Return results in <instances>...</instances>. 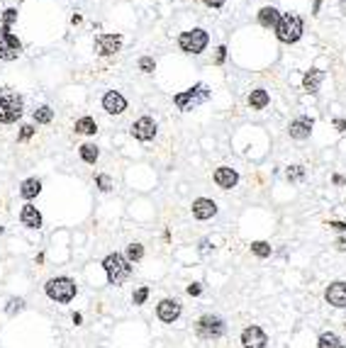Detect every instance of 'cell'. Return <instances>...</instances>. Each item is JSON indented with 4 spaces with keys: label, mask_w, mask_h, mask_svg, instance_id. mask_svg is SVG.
<instances>
[{
    "label": "cell",
    "mask_w": 346,
    "mask_h": 348,
    "mask_svg": "<svg viewBox=\"0 0 346 348\" xmlns=\"http://www.w3.org/2000/svg\"><path fill=\"white\" fill-rule=\"evenodd\" d=\"M44 292H47V297L51 302L68 304L78 295V287H76V283L68 275H57V278H49L44 283Z\"/></svg>",
    "instance_id": "6da1fadb"
},
{
    "label": "cell",
    "mask_w": 346,
    "mask_h": 348,
    "mask_svg": "<svg viewBox=\"0 0 346 348\" xmlns=\"http://www.w3.org/2000/svg\"><path fill=\"white\" fill-rule=\"evenodd\" d=\"M103 268L107 275V285H122L132 278V263L122 253H107L103 258Z\"/></svg>",
    "instance_id": "7a4b0ae2"
},
{
    "label": "cell",
    "mask_w": 346,
    "mask_h": 348,
    "mask_svg": "<svg viewBox=\"0 0 346 348\" xmlns=\"http://www.w3.org/2000/svg\"><path fill=\"white\" fill-rule=\"evenodd\" d=\"M227 334V324L217 314H203L195 321V336L200 341H217Z\"/></svg>",
    "instance_id": "3957f363"
},
{
    "label": "cell",
    "mask_w": 346,
    "mask_h": 348,
    "mask_svg": "<svg viewBox=\"0 0 346 348\" xmlns=\"http://www.w3.org/2000/svg\"><path fill=\"white\" fill-rule=\"evenodd\" d=\"M276 34L281 39L283 44H293L302 37V17L295 15V12H285L281 15L278 25H276Z\"/></svg>",
    "instance_id": "277c9868"
},
{
    "label": "cell",
    "mask_w": 346,
    "mask_h": 348,
    "mask_svg": "<svg viewBox=\"0 0 346 348\" xmlns=\"http://www.w3.org/2000/svg\"><path fill=\"white\" fill-rule=\"evenodd\" d=\"M25 110V100L17 93H0V122L3 124H12L22 117Z\"/></svg>",
    "instance_id": "5b68a950"
},
{
    "label": "cell",
    "mask_w": 346,
    "mask_h": 348,
    "mask_svg": "<svg viewBox=\"0 0 346 348\" xmlns=\"http://www.w3.org/2000/svg\"><path fill=\"white\" fill-rule=\"evenodd\" d=\"M207 98H210V90H207V85H203V83H197V85H193V88H188L186 93H178V95H173V102H176L178 110H193L195 105H200V102H205Z\"/></svg>",
    "instance_id": "8992f818"
},
{
    "label": "cell",
    "mask_w": 346,
    "mask_h": 348,
    "mask_svg": "<svg viewBox=\"0 0 346 348\" xmlns=\"http://www.w3.org/2000/svg\"><path fill=\"white\" fill-rule=\"evenodd\" d=\"M207 42H210V37H207L205 29H190V32H183V34L178 37L180 49L188 51V54H203Z\"/></svg>",
    "instance_id": "52a82bcc"
},
{
    "label": "cell",
    "mask_w": 346,
    "mask_h": 348,
    "mask_svg": "<svg viewBox=\"0 0 346 348\" xmlns=\"http://www.w3.org/2000/svg\"><path fill=\"white\" fill-rule=\"evenodd\" d=\"M20 51H22V44H20V39L10 32V29L3 27V34H0V59L3 61H12V59H17Z\"/></svg>",
    "instance_id": "ba28073f"
},
{
    "label": "cell",
    "mask_w": 346,
    "mask_h": 348,
    "mask_svg": "<svg viewBox=\"0 0 346 348\" xmlns=\"http://www.w3.org/2000/svg\"><path fill=\"white\" fill-rule=\"evenodd\" d=\"M180 312H183V307H180V302L173 300V297H166V300H161V302L156 304V317H159L163 324H173V321L180 317Z\"/></svg>",
    "instance_id": "9c48e42d"
},
{
    "label": "cell",
    "mask_w": 346,
    "mask_h": 348,
    "mask_svg": "<svg viewBox=\"0 0 346 348\" xmlns=\"http://www.w3.org/2000/svg\"><path fill=\"white\" fill-rule=\"evenodd\" d=\"M266 343H268V336H266V331H263L261 326L251 324V326H246V329L242 331V346L244 348H266Z\"/></svg>",
    "instance_id": "30bf717a"
},
{
    "label": "cell",
    "mask_w": 346,
    "mask_h": 348,
    "mask_svg": "<svg viewBox=\"0 0 346 348\" xmlns=\"http://www.w3.org/2000/svg\"><path fill=\"white\" fill-rule=\"evenodd\" d=\"M324 300H327V304H332V307L344 309L346 307V283L344 280H334V283H329L327 290H324Z\"/></svg>",
    "instance_id": "8fae6325"
},
{
    "label": "cell",
    "mask_w": 346,
    "mask_h": 348,
    "mask_svg": "<svg viewBox=\"0 0 346 348\" xmlns=\"http://www.w3.org/2000/svg\"><path fill=\"white\" fill-rule=\"evenodd\" d=\"M122 46V37L120 34H100L95 37V51L100 56H113L120 51Z\"/></svg>",
    "instance_id": "7c38bea8"
},
{
    "label": "cell",
    "mask_w": 346,
    "mask_h": 348,
    "mask_svg": "<svg viewBox=\"0 0 346 348\" xmlns=\"http://www.w3.org/2000/svg\"><path fill=\"white\" fill-rule=\"evenodd\" d=\"M132 137L139 139V141H151L156 137V122L151 117H139L132 124Z\"/></svg>",
    "instance_id": "4fadbf2b"
},
{
    "label": "cell",
    "mask_w": 346,
    "mask_h": 348,
    "mask_svg": "<svg viewBox=\"0 0 346 348\" xmlns=\"http://www.w3.org/2000/svg\"><path fill=\"white\" fill-rule=\"evenodd\" d=\"M217 214V202L210 200V197H197V200H193V217L200 222L205 219H212Z\"/></svg>",
    "instance_id": "5bb4252c"
},
{
    "label": "cell",
    "mask_w": 346,
    "mask_h": 348,
    "mask_svg": "<svg viewBox=\"0 0 346 348\" xmlns=\"http://www.w3.org/2000/svg\"><path fill=\"white\" fill-rule=\"evenodd\" d=\"M103 110L110 112V115H122V112L127 110V100H124V95L117 90H107L103 95Z\"/></svg>",
    "instance_id": "9a60e30c"
},
{
    "label": "cell",
    "mask_w": 346,
    "mask_h": 348,
    "mask_svg": "<svg viewBox=\"0 0 346 348\" xmlns=\"http://www.w3.org/2000/svg\"><path fill=\"white\" fill-rule=\"evenodd\" d=\"M312 127H315V122L309 117H298L290 122L288 127V134L290 139H298V141H302V139H307L309 134H312Z\"/></svg>",
    "instance_id": "2e32d148"
},
{
    "label": "cell",
    "mask_w": 346,
    "mask_h": 348,
    "mask_svg": "<svg viewBox=\"0 0 346 348\" xmlns=\"http://www.w3.org/2000/svg\"><path fill=\"white\" fill-rule=\"evenodd\" d=\"M212 178H215L217 188H222V190H232L234 185L239 183V173H236L234 168H227V166H220Z\"/></svg>",
    "instance_id": "e0dca14e"
},
{
    "label": "cell",
    "mask_w": 346,
    "mask_h": 348,
    "mask_svg": "<svg viewBox=\"0 0 346 348\" xmlns=\"http://www.w3.org/2000/svg\"><path fill=\"white\" fill-rule=\"evenodd\" d=\"M20 222H22V227H27V229H39L42 227V214H39V210L34 207V205H25L22 207V212H20Z\"/></svg>",
    "instance_id": "ac0fdd59"
},
{
    "label": "cell",
    "mask_w": 346,
    "mask_h": 348,
    "mask_svg": "<svg viewBox=\"0 0 346 348\" xmlns=\"http://www.w3.org/2000/svg\"><path fill=\"white\" fill-rule=\"evenodd\" d=\"M324 81V71H319V68H312L307 74L302 76V88L307 93H317L319 90V83Z\"/></svg>",
    "instance_id": "d6986e66"
},
{
    "label": "cell",
    "mask_w": 346,
    "mask_h": 348,
    "mask_svg": "<svg viewBox=\"0 0 346 348\" xmlns=\"http://www.w3.org/2000/svg\"><path fill=\"white\" fill-rule=\"evenodd\" d=\"M278 20H281V12L276 8H261V12H259V25L266 29H276V25H278Z\"/></svg>",
    "instance_id": "ffe728a7"
},
{
    "label": "cell",
    "mask_w": 346,
    "mask_h": 348,
    "mask_svg": "<svg viewBox=\"0 0 346 348\" xmlns=\"http://www.w3.org/2000/svg\"><path fill=\"white\" fill-rule=\"evenodd\" d=\"M39 193H42V180L39 178H27V180H22V185H20V195L25 200H34Z\"/></svg>",
    "instance_id": "44dd1931"
},
{
    "label": "cell",
    "mask_w": 346,
    "mask_h": 348,
    "mask_svg": "<svg viewBox=\"0 0 346 348\" xmlns=\"http://www.w3.org/2000/svg\"><path fill=\"white\" fill-rule=\"evenodd\" d=\"M268 102H271V98H268V93L263 90V88H256V90H251V95H249V107H251V110H263Z\"/></svg>",
    "instance_id": "7402d4cb"
},
{
    "label": "cell",
    "mask_w": 346,
    "mask_h": 348,
    "mask_svg": "<svg viewBox=\"0 0 346 348\" xmlns=\"http://www.w3.org/2000/svg\"><path fill=\"white\" fill-rule=\"evenodd\" d=\"M74 129H76V134H95L98 124H95L93 117H81V119H76Z\"/></svg>",
    "instance_id": "603a6c76"
},
{
    "label": "cell",
    "mask_w": 346,
    "mask_h": 348,
    "mask_svg": "<svg viewBox=\"0 0 346 348\" xmlns=\"http://www.w3.org/2000/svg\"><path fill=\"white\" fill-rule=\"evenodd\" d=\"M339 346H344V343H341V339L334 331H324L317 339V348H339Z\"/></svg>",
    "instance_id": "cb8c5ba5"
},
{
    "label": "cell",
    "mask_w": 346,
    "mask_h": 348,
    "mask_svg": "<svg viewBox=\"0 0 346 348\" xmlns=\"http://www.w3.org/2000/svg\"><path fill=\"white\" fill-rule=\"evenodd\" d=\"M32 119H34L37 124H49V122L54 119V110H51L49 105H42V107H37V110L32 112Z\"/></svg>",
    "instance_id": "d4e9b609"
},
{
    "label": "cell",
    "mask_w": 346,
    "mask_h": 348,
    "mask_svg": "<svg viewBox=\"0 0 346 348\" xmlns=\"http://www.w3.org/2000/svg\"><path fill=\"white\" fill-rule=\"evenodd\" d=\"M78 154H81V158H83L85 163H95L98 156H100V151H98L95 144H83V146L78 149Z\"/></svg>",
    "instance_id": "484cf974"
},
{
    "label": "cell",
    "mask_w": 346,
    "mask_h": 348,
    "mask_svg": "<svg viewBox=\"0 0 346 348\" xmlns=\"http://www.w3.org/2000/svg\"><path fill=\"white\" fill-rule=\"evenodd\" d=\"M25 307H27V302H25L22 297H10L8 304H5V314H8V317H15L20 312H25Z\"/></svg>",
    "instance_id": "4316f807"
},
{
    "label": "cell",
    "mask_w": 346,
    "mask_h": 348,
    "mask_svg": "<svg viewBox=\"0 0 346 348\" xmlns=\"http://www.w3.org/2000/svg\"><path fill=\"white\" fill-rule=\"evenodd\" d=\"M251 253L256 258H268L273 253V248L268 241H251Z\"/></svg>",
    "instance_id": "83f0119b"
},
{
    "label": "cell",
    "mask_w": 346,
    "mask_h": 348,
    "mask_svg": "<svg viewBox=\"0 0 346 348\" xmlns=\"http://www.w3.org/2000/svg\"><path fill=\"white\" fill-rule=\"evenodd\" d=\"M124 258H127L130 263H139L141 258H144V246H141V244H130V246H127Z\"/></svg>",
    "instance_id": "f1b7e54d"
},
{
    "label": "cell",
    "mask_w": 346,
    "mask_h": 348,
    "mask_svg": "<svg viewBox=\"0 0 346 348\" xmlns=\"http://www.w3.org/2000/svg\"><path fill=\"white\" fill-rule=\"evenodd\" d=\"M285 178H288L290 183H300V180H305V166H290L288 171H285Z\"/></svg>",
    "instance_id": "f546056e"
},
{
    "label": "cell",
    "mask_w": 346,
    "mask_h": 348,
    "mask_svg": "<svg viewBox=\"0 0 346 348\" xmlns=\"http://www.w3.org/2000/svg\"><path fill=\"white\" fill-rule=\"evenodd\" d=\"M147 297H149V287H147V285H141V287H137V290H134V295H132V304L141 307V304L147 302Z\"/></svg>",
    "instance_id": "4dcf8cb0"
},
{
    "label": "cell",
    "mask_w": 346,
    "mask_h": 348,
    "mask_svg": "<svg viewBox=\"0 0 346 348\" xmlns=\"http://www.w3.org/2000/svg\"><path fill=\"white\" fill-rule=\"evenodd\" d=\"M95 185H98L100 193H110L113 190V180H110V175H105V173L95 175Z\"/></svg>",
    "instance_id": "1f68e13d"
},
{
    "label": "cell",
    "mask_w": 346,
    "mask_h": 348,
    "mask_svg": "<svg viewBox=\"0 0 346 348\" xmlns=\"http://www.w3.org/2000/svg\"><path fill=\"white\" fill-rule=\"evenodd\" d=\"M139 68L144 71V74H151V71L156 68V61H154L151 56H141V59H139Z\"/></svg>",
    "instance_id": "d6a6232c"
},
{
    "label": "cell",
    "mask_w": 346,
    "mask_h": 348,
    "mask_svg": "<svg viewBox=\"0 0 346 348\" xmlns=\"http://www.w3.org/2000/svg\"><path fill=\"white\" fill-rule=\"evenodd\" d=\"M15 20H17V10H15V8H8V10H5V15H3V27L10 29V25H12Z\"/></svg>",
    "instance_id": "836d02e7"
},
{
    "label": "cell",
    "mask_w": 346,
    "mask_h": 348,
    "mask_svg": "<svg viewBox=\"0 0 346 348\" xmlns=\"http://www.w3.org/2000/svg\"><path fill=\"white\" fill-rule=\"evenodd\" d=\"M22 132H20V141H27V139H32V134H34V127H32V124H22Z\"/></svg>",
    "instance_id": "e575fe53"
},
{
    "label": "cell",
    "mask_w": 346,
    "mask_h": 348,
    "mask_svg": "<svg viewBox=\"0 0 346 348\" xmlns=\"http://www.w3.org/2000/svg\"><path fill=\"white\" fill-rule=\"evenodd\" d=\"M186 292L190 295V297H200V295H203V283H190L186 287Z\"/></svg>",
    "instance_id": "d590c367"
},
{
    "label": "cell",
    "mask_w": 346,
    "mask_h": 348,
    "mask_svg": "<svg viewBox=\"0 0 346 348\" xmlns=\"http://www.w3.org/2000/svg\"><path fill=\"white\" fill-rule=\"evenodd\" d=\"M197 251H200L203 256H207V253H212V251H215V246H212V241H210V239H203V241H200V246H197Z\"/></svg>",
    "instance_id": "8d00e7d4"
},
{
    "label": "cell",
    "mask_w": 346,
    "mask_h": 348,
    "mask_svg": "<svg viewBox=\"0 0 346 348\" xmlns=\"http://www.w3.org/2000/svg\"><path fill=\"white\" fill-rule=\"evenodd\" d=\"M225 59H227V46H217L215 64H217V66H220V64H225Z\"/></svg>",
    "instance_id": "74e56055"
},
{
    "label": "cell",
    "mask_w": 346,
    "mask_h": 348,
    "mask_svg": "<svg viewBox=\"0 0 346 348\" xmlns=\"http://www.w3.org/2000/svg\"><path fill=\"white\" fill-rule=\"evenodd\" d=\"M327 227H329V229H334V231L346 234V222H327Z\"/></svg>",
    "instance_id": "f35d334b"
},
{
    "label": "cell",
    "mask_w": 346,
    "mask_h": 348,
    "mask_svg": "<svg viewBox=\"0 0 346 348\" xmlns=\"http://www.w3.org/2000/svg\"><path fill=\"white\" fill-rule=\"evenodd\" d=\"M203 3H205L207 8H222L225 5V0H203Z\"/></svg>",
    "instance_id": "ab89813d"
},
{
    "label": "cell",
    "mask_w": 346,
    "mask_h": 348,
    "mask_svg": "<svg viewBox=\"0 0 346 348\" xmlns=\"http://www.w3.org/2000/svg\"><path fill=\"white\" fill-rule=\"evenodd\" d=\"M334 246H337V251H346V236H339L334 241Z\"/></svg>",
    "instance_id": "60d3db41"
},
{
    "label": "cell",
    "mask_w": 346,
    "mask_h": 348,
    "mask_svg": "<svg viewBox=\"0 0 346 348\" xmlns=\"http://www.w3.org/2000/svg\"><path fill=\"white\" fill-rule=\"evenodd\" d=\"M71 319H74V324L78 326V324L83 321V314H81V312H74V317H71Z\"/></svg>",
    "instance_id": "b9f144b4"
},
{
    "label": "cell",
    "mask_w": 346,
    "mask_h": 348,
    "mask_svg": "<svg viewBox=\"0 0 346 348\" xmlns=\"http://www.w3.org/2000/svg\"><path fill=\"white\" fill-rule=\"evenodd\" d=\"M334 127H337L339 132H344V129H346V122H344V119H337V122H334Z\"/></svg>",
    "instance_id": "7bdbcfd3"
},
{
    "label": "cell",
    "mask_w": 346,
    "mask_h": 348,
    "mask_svg": "<svg viewBox=\"0 0 346 348\" xmlns=\"http://www.w3.org/2000/svg\"><path fill=\"white\" fill-rule=\"evenodd\" d=\"M332 180H334V185H344V178H341V175H334Z\"/></svg>",
    "instance_id": "ee69618b"
},
{
    "label": "cell",
    "mask_w": 346,
    "mask_h": 348,
    "mask_svg": "<svg viewBox=\"0 0 346 348\" xmlns=\"http://www.w3.org/2000/svg\"><path fill=\"white\" fill-rule=\"evenodd\" d=\"M339 8H341V12L346 15V0H341V3H339Z\"/></svg>",
    "instance_id": "f6af8a7d"
},
{
    "label": "cell",
    "mask_w": 346,
    "mask_h": 348,
    "mask_svg": "<svg viewBox=\"0 0 346 348\" xmlns=\"http://www.w3.org/2000/svg\"><path fill=\"white\" fill-rule=\"evenodd\" d=\"M339 348H346V346H339Z\"/></svg>",
    "instance_id": "bcb514c9"
}]
</instances>
